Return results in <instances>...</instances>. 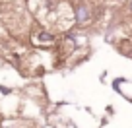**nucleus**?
<instances>
[{"label": "nucleus", "instance_id": "f03ea898", "mask_svg": "<svg viewBox=\"0 0 132 128\" xmlns=\"http://www.w3.org/2000/svg\"><path fill=\"white\" fill-rule=\"evenodd\" d=\"M37 39H39V41H45V43H51V41H53V35H51L49 33V31H41V33H39L37 35Z\"/></svg>", "mask_w": 132, "mask_h": 128}, {"label": "nucleus", "instance_id": "7ed1b4c3", "mask_svg": "<svg viewBox=\"0 0 132 128\" xmlns=\"http://www.w3.org/2000/svg\"><path fill=\"white\" fill-rule=\"evenodd\" d=\"M130 6H132V4H130Z\"/></svg>", "mask_w": 132, "mask_h": 128}, {"label": "nucleus", "instance_id": "f257e3e1", "mask_svg": "<svg viewBox=\"0 0 132 128\" xmlns=\"http://www.w3.org/2000/svg\"><path fill=\"white\" fill-rule=\"evenodd\" d=\"M87 18H89V14H87V10L84 8V6H80V8L76 10V20H78L80 23H84V21H87Z\"/></svg>", "mask_w": 132, "mask_h": 128}]
</instances>
